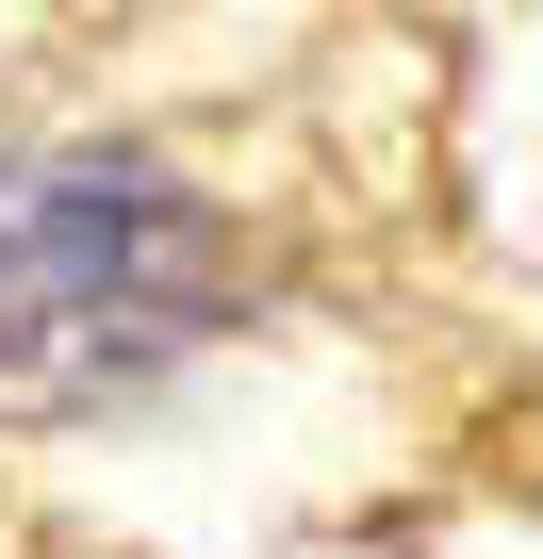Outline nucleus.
Instances as JSON below:
<instances>
[{
	"label": "nucleus",
	"instance_id": "nucleus-1",
	"mask_svg": "<svg viewBox=\"0 0 543 559\" xmlns=\"http://www.w3.org/2000/svg\"><path fill=\"white\" fill-rule=\"evenodd\" d=\"M231 313V230L132 148L0 132V412H83L165 379Z\"/></svg>",
	"mask_w": 543,
	"mask_h": 559
}]
</instances>
